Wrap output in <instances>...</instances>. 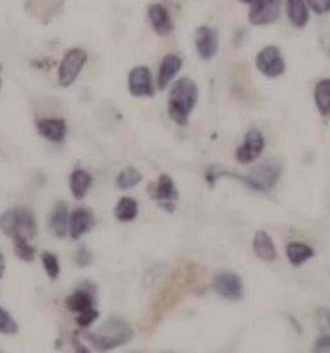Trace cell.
<instances>
[{
	"mask_svg": "<svg viewBox=\"0 0 330 353\" xmlns=\"http://www.w3.org/2000/svg\"><path fill=\"white\" fill-rule=\"evenodd\" d=\"M198 103L197 84L189 79L182 77L173 83L168 98V114L177 125L185 126L189 117Z\"/></svg>",
	"mask_w": 330,
	"mask_h": 353,
	"instance_id": "obj_1",
	"label": "cell"
},
{
	"mask_svg": "<svg viewBox=\"0 0 330 353\" xmlns=\"http://www.w3.org/2000/svg\"><path fill=\"white\" fill-rule=\"evenodd\" d=\"M83 335L94 349L106 352L127 344L134 336V330L125 321L113 317L100 325L98 330L85 332Z\"/></svg>",
	"mask_w": 330,
	"mask_h": 353,
	"instance_id": "obj_2",
	"label": "cell"
},
{
	"mask_svg": "<svg viewBox=\"0 0 330 353\" xmlns=\"http://www.w3.org/2000/svg\"><path fill=\"white\" fill-rule=\"evenodd\" d=\"M0 231L8 237L33 239L37 233L35 214L24 207L8 210L0 216Z\"/></svg>",
	"mask_w": 330,
	"mask_h": 353,
	"instance_id": "obj_3",
	"label": "cell"
},
{
	"mask_svg": "<svg viewBox=\"0 0 330 353\" xmlns=\"http://www.w3.org/2000/svg\"><path fill=\"white\" fill-rule=\"evenodd\" d=\"M88 61V53L83 48L74 47L66 52L58 68V82L61 87L68 88L79 79Z\"/></svg>",
	"mask_w": 330,
	"mask_h": 353,
	"instance_id": "obj_4",
	"label": "cell"
},
{
	"mask_svg": "<svg viewBox=\"0 0 330 353\" xmlns=\"http://www.w3.org/2000/svg\"><path fill=\"white\" fill-rule=\"evenodd\" d=\"M281 174V165L274 159L265 160L247 176H234L255 190L265 191L275 185Z\"/></svg>",
	"mask_w": 330,
	"mask_h": 353,
	"instance_id": "obj_5",
	"label": "cell"
},
{
	"mask_svg": "<svg viewBox=\"0 0 330 353\" xmlns=\"http://www.w3.org/2000/svg\"><path fill=\"white\" fill-rule=\"evenodd\" d=\"M256 68L260 74L268 79H278L286 71V61L279 47L265 46L256 56Z\"/></svg>",
	"mask_w": 330,
	"mask_h": 353,
	"instance_id": "obj_6",
	"label": "cell"
},
{
	"mask_svg": "<svg viewBox=\"0 0 330 353\" xmlns=\"http://www.w3.org/2000/svg\"><path fill=\"white\" fill-rule=\"evenodd\" d=\"M281 16V0H254L247 19L255 27L273 24Z\"/></svg>",
	"mask_w": 330,
	"mask_h": 353,
	"instance_id": "obj_7",
	"label": "cell"
},
{
	"mask_svg": "<svg viewBox=\"0 0 330 353\" xmlns=\"http://www.w3.org/2000/svg\"><path fill=\"white\" fill-rule=\"evenodd\" d=\"M149 195L168 213H173L176 210L179 194L174 181L168 174L163 173L158 176L156 184L152 186V189L149 190Z\"/></svg>",
	"mask_w": 330,
	"mask_h": 353,
	"instance_id": "obj_8",
	"label": "cell"
},
{
	"mask_svg": "<svg viewBox=\"0 0 330 353\" xmlns=\"http://www.w3.org/2000/svg\"><path fill=\"white\" fill-rule=\"evenodd\" d=\"M127 88L136 98H153L155 94L153 76L148 66H136L129 72Z\"/></svg>",
	"mask_w": 330,
	"mask_h": 353,
	"instance_id": "obj_9",
	"label": "cell"
},
{
	"mask_svg": "<svg viewBox=\"0 0 330 353\" xmlns=\"http://www.w3.org/2000/svg\"><path fill=\"white\" fill-rule=\"evenodd\" d=\"M194 43H195L197 54L200 56L202 61H212L219 51L218 32L214 28L207 27V26L200 27L196 29L194 34Z\"/></svg>",
	"mask_w": 330,
	"mask_h": 353,
	"instance_id": "obj_10",
	"label": "cell"
},
{
	"mask_svg": "<svg viewBox=\"0 0 330 353\" xmlns=\"http://www.w3.org/2000/svg\"><path fill=\"white\" fill-rule=\"evenodd\" d=\"M265 140L263 135L256 129L247 132L244 142L238 147L236 152L237 160L240 163H251L260 158L265 149Z\"/></svg>",
	"mask_w": 330,
	"mask_h": 353,
	"instance_id": "obj_11",
	"label": "cell"
},
{
	"mask_svg": "<svg viewBox=\"0 0 330 353\" xmlns=\"http://www.w3.org/2000/svg\"><path fill=\"white\" fill-rule=\"evenodd\" d=\"M213 286L221 297L228 301H238L243 296V283L239 275L232 272H223L215 275Z\"/></svg>",
	"mask_w": 330,
	"mask_h": 353,
	"instance_id": "obj_12",
	"label": "cell"
},
{
	"mask_svg": "<svg viewBox=\"0 0 330 353\" xmlns=\"http://www.w3.org/2000/svg\"><path fill=\"white\" fill-rule=\"evenodd\" d=\"M149 24L158 37H168L174 30V23L167 8L163 4H152L147 11Z\"/></svg>",
	"mask_w": 330,
	"mask_h": 353,
	"instance_id": "obj_13",
	"label": "cell"
},
{
	"mask_svg": "<svg viewBox=\"0 0 330 353\" xmlns=\"http://www.w3.org/2000/svg\"><path fill=\"white\" fill-rule=\"evenodd\" d=\"M37 132L45 140L61 143L68 134L66 121L61 118H41L37 121Z\"/></svg>",
	"mask_w": 330,
	"mask_h": 353,
	"instance_id": "obj_14",
	"label": "cell"
},
{
	"mask_svg": "<svg viewBox=\"0 0 330 353\" xmlns=\"http://www.w3.org/2000/svg\"><path fill=\"white\" fill-rule=\"evenodd\" d=\"M95 226V218L92 210L85 207H79L71 214L70 223H69V233L74 241H79V238L85 233L92 231Z\"/></svg>",
	"mask_w": 330,
	"mask_h": 353,
	"instance_id": "obj_15",
	"label": "cell"
},
{
	"mask_svg": "<svg viewBox=\"0 0 330 353\" xmlns=\"http://www.w3.org/2000/svg\"><path fill=\"white\" fill-rule=\"evenodd\" d=\"M183 68V59L177 54H166L160 63L158 72V88L160 90L167 88L174 77L177 76Z\"/></svg>",
	"mask_w": 330,
	"mask_h": 353,
	"instance_id": "obj_16",
	"label": "cell"
},
{
	"mask_svg": "<svg viewBox=\"0 0 330 353\" xmlns=\"http://www.w3.org/2000/svg\"><path fill=\"white\" fill-rule=\"evenodd\" d=\"M69 223H70L69 205H66L64 201H59L53 207L51 218H50V228L52 233L56 238L64 239L69 232Z\"/></svg>",
	"mask_w": 330,
	"mask_h": 353,
	"instance_id": "obj_17",
	"label": "cell"
},
{
	"mask_svg": "<svg viewBox=\"0 0 330 353\" xmlns=\"http://www.w3.org/2000/svg\"><path fill=\"white\" fill-rule=\"evenodd\" d=\"M65 305L68 310H70L71 312H76V314L95 307L94 291L88 288L76 290L74 293H71L70 296L66 298Z\"/></svg>",
	"mask_w": 330,
	"mask_h": 353,
	"instance_id": "obj_18",
	"label": "cell"
},
{
	"mask_svg": "<svg viewBox=\"0 0 330 353\" xmlns=\"http://www.w3.org/2000/svg\"><path fill=\"white\" fill-rule=\"evenodd\" d=\"M93 184V176L85 170L77 168L72 171L69 178V186L72 196L76 200H83Z\"/></svg>",
	"mask_w": 330,
	"mask_h": 353,
	"instance_id": "obj_19",
	"label": "cell"
},
{
	"mask_svg": "<svg viewBox=\"0 0 330 353\" xmlns=\"http://www.w3.org/2000/svg\"><path fill=\"white\" fill-rule=\"evenodd\" d=\"M286 12L296 28H304L309 23L310 12L305 0H286Z\"/></svg>",
	"mask_w": 330,
	"mask_h": 353,
	"instance_id": "obj_20",
	"label": "cell"
},
{
	"mask_svg": "<svg viewBox=\"0 0 330 353\" xmlns=\"http://www.w3.org/2000/svg\"><path fill=\"white\" fill-rule=\"evenodd\" d=\"M252 247L255 254L260 257V260L274 261L278 257V250L273 242V238L270 237L265 231H258L255 234Z\"/></svg>",
	"mask_w": 330,
	"mask_h": 353,
	"instance_id": "obj_21",
	"label": "cell"
},
{
	"mask_svg": "<svg viewBox=\"0 0 330 353\" xmlns=\"http://www.w3.org/2000/svg\"><path fill=\"white\" fill-rule=\"evenodd\" d=\"M138 215V203L130 196L121 197L114 208V216L121 223L134 221Z\"/></svg>",
	"mask_w": 330,
	"mask_h": 353,
	"instance_id": "obj_22",
	"label": "cell"
},
{
	"mask_svg": "<svg viewBox=\"0 0 330 353\" xmlns=\"http://www.w3.org/2000/svg\"><path fill=\"white\" fill-rule=\"evenodd\" d=\"M286 254L291 265L299 267L310 260L315 255V251L310 245L304 243L292 242L286 247Z\"/></svg>",
	"mask_w": 330,
	"mask_h": 353,
	"instance_id": "obj_23",
	"label": "cell"
},
{
	"mask_svg": "<svg viewBox=\"0 0 330 353\" xmlns=\"http://www.w3.org/2000/svg\"><path fill=\"white\" fill-rule=\"evenodd\" d=\"M313 99L318 111L322 116H327L330 113V79L320 81L315 87Z\"/></svg>",
	"mask_w": 330,
	"mask_h": 353,
	"instance_id": "obj_24",
	"label": "cell"
},
{
	"mask_svg": "<svg viewBox=\"0 0 330 353\" xmlns=\"http://www.w3.org/2000/svg\"><path fill=\"white\" fill-rule=\"evenodd\" d=\"M142 179H143V176L137 168L134 166H127L118 173L116 178V185L121 190H129L134 186L138 185Z\"/></svg>",
	"mask_w": 330,
	"mask_h": 353,
	"instance_id": "obj_25",
	"label": "cell"
},
{
	"mask_svg": "<svg viewBox=\"0 0 330 353\" xmlns=\"http://www.w3.org/2000/svg\"><path fill=\"white\" fill-rule=\"evenodd\" d=\"M14 244V252L17 259L23 262H33L37 257L35 248L28 242V239L22 237L12 238Z\"/></svg>",
	"mask_w": 330,
	"mask_h": 353,
	"instance_id": "obj_26",
	"label": "cell"
},
{
	"mask_svg": "<svg viewBox=\"0 0 330 353\" xmlns=\"http://www.w3.org/2000/svg\"><path fill=\"white\" fill-rule=\"evenodd\" d=\"M41 262L47 275L52 280L58 279V276L61 274V263L58 260V256L54 255L51 251H43L41 254Z\"/></svg>",
	"mask_w": 330,
	"mask_h": 353,
	"instance_id": "obj_27",
	"label": "cell"
},
{
	"mask_svg": "<svg viewBox=\"0 0 330 353\" xmlns=\"http://www.w3.org/2000/svg\"><path fill=\"white\" fill-rule=\"evenodd\" d=\"M19 325L9 312L0 307V333L5 335L17 334Z\"/></svg>",
	"mask_w": 330,
	"mask_h": 353,
	"instance_id": "obj_28",
	"label": "cell"
},
{
	"mask_svg": "<svg viewBox=\"0 0 330 353\" xmlns=\"http://www.w3.org/2000/svg\"><path fill=\"white\" fill-rule=\"evenodd\" d=\"M316 325L322 335L330 336V309L318 307L316 312Z\"/></svg>",
	"mask_w": 330,
	"mask_h": 353,
	"instance_id": "obj_29",
	"label": "cell"
},
{
	"mask_svg": "<svg viewBox=\"0 0 330 353\" xmlns=\"http://www.w3.org/2000/svg\"><path fill=\"white\" fill-rule=\"evenodd\" d=\"M99 316H100V312L95 307H92L85 312H79V316L76 317V323L81 328L85 330L93 325L94 322L98 320Z\"/></svg>",
	"mask_w": 330,
	"mask_h": 353,
	"instance_id": "obj_30",
	"label": "cell"
},
{
	"mask_svg": "<svg viewBox=\"0 0 330 353\" xmlns=\"http://www.w3.org/2000/svg\"><path fill=\"white\" fill-rule=\"evenodd\" d=\"M94 262L93 254L85 247L79 248L76 252V263L81 268L89 267Z\"/></svg>",
	"mask_w": 330,
	"mask_h": 353,
	"instance_id": "obj_31",
	"label": "cell"
},
{
	"mask_svg": "<svg viewBox=\"0 0 330 353\" xmlns=\"http://www.w3.org/2000/svg\"><path fill=\"white\" fill-rule=\"evenodd\" d=\"M307 4L315 14H326L330 12V0H307Z\"/></svg>",
	"mask_w": 330,
	"mask_h": 353,
	"instance_id": "obj_32",
	"label": "cell"
},
{
	"mask_svg": "<svg viewBox=\"0 0 330 353\" xmlns=\"http://www.w3.org/2000/svg\"><path fill=\"white\" fill-rule=\"evenodd\" d=\"M313 351H315V352H330L329 335H322L321 338L315 343Z\"/></svg>",
	"mask_w": 330,
	"mask_h": 353,
	"instance_id": "obj_33",
	"label": "cell"
},
{
	"mask_svg": "<svg viewBox=\"0 0 330 353\" xmlns=\"http://www.w3.org/2000/svg\"><path fill=\"white\" fill-rule=\"evenodd\" d=\"M72 344H74V351L79 353H87L89 352L88 347H85L79 339L72 340Z\"/></svg>",
	"mask_w": 330,
	"mask_h": 353,
	"instance_id": "obj_34",
	"label": "cell"
},
{
	"mask_svg": "<svg viewBox=\"0 0 330 353\" xmlns=\"http://www.w3.org/2000/svg\"><path fill=\"white\" fill-rule=\"evenodd\" d=\"M5 272V257L3 252L0 251V279L3 278Z\"/></svg>",
	"mask_w": 330,
	"mask_h": 353,
	"instance_id": "obj_35",
	"label": "cell"
},
{
	"mask_svg": "<svg viewBox=\"0 0 330 353\" xmlns=\"http://www.w3.org/2000/svg\"><path fill=\"white\" fill-rule=\"evenodd\" d=\"M238 1H240V3H243V4L250 5L251 4L252 1H254V0H238Z\"/></svg>",
	"mask_w": 330,
	"mask_h": 353,
	"instance_id": "obj_36",
	"label": "cell"
},
{
	"mask_svg": "<svg viewBox=\"0 0 330 353\" xmlns=\"http://www.w3.org/2000/svg\"><path fill=\"white\" fill-rule=\"evenodd\" d=\"M0 90H1V79H0Z\"/></svg>",
	"mask_w": 330,
	"mask_h": 353,
	"instance_id": "obj_37",
	"label": "cell"
},
{
	"mask_svg": "<svg viewBox=\"0 0 330 353\" xmlns=\"http://www.w3.org/2000/svg\"><path fill=\"white\" fill-rule=\"evenodd\" d=\"M0 70H1V65H0Z\"/></svg>",
	"mask_w": 330,
	"mask_h": 353,
	"instance_id": "obj_38",
	"label": "cell"
}]
</instances>
